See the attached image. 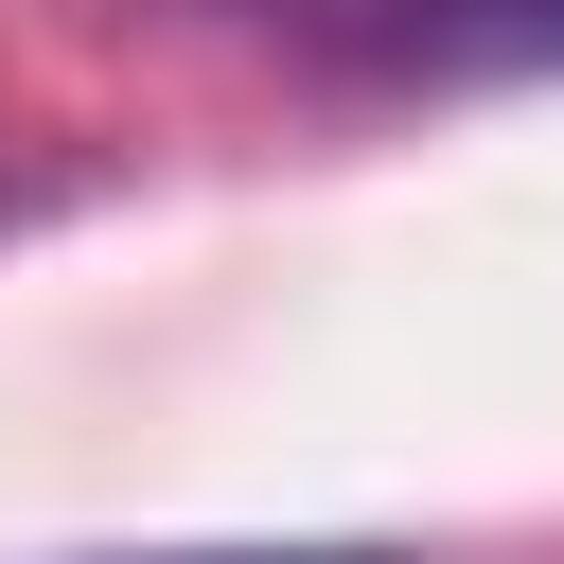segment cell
<instances>
[{
	"mask_svg": "<svg viewBox=\"0 0 564 564\" xmlns=\"http://www.w3.org/2000/svg\"><path fill=\"white\" fill-rule=\"evenodd\" d=\"M282 35L352 88H529V70H564V0H282Z\"/></svg>",
	"mask_w": 564,
	"mask_h": 564,
	"instance_id": "1",
	"label": "cell"
},
{
	"mask_svg": "<svg viewBox=\"0 0 564 564\" xmlns=\"http://www.w3.org/2000/svg\"><path fill=\"white\" fill-rule=\"evenodd\" d=\"M88 564H405V546H88Z\"/></svg>",
	"mask_w": 564,
	"mask_h": 564,
	"instance_id": "2",
	"label": "cell"
}]
</instances>
